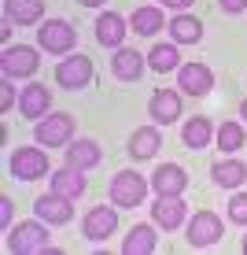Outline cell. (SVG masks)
<instances>
[{"label": "cell", "mask_w": 247, "mask_h": 255, "mask_svg": "<svg viewBox=\"0 0 247 255\" xmlns=\"http://www.w3.org/2000/svg\"><path fill=\"white\" fill-rule=\"evenodd\" d=\"M210 178H214L218 189H236V185H244V178H247V163L244 159L214 163V166H210Z\"/></svg>", "instance_id": "603a6c76"}, {"label": "cell", "mask_w": 247, "mask_h": 255, "mask_svg": "<svg viewBox=\"0 0 247 255\" xmlns=\"http://www.w3.org/2000/svg\"><path fill=\"white\" fill-rule=\"evenodd\" d=\"M240 119H244V122H247V100H244V104H240Z\"/></svg>", "instance_id": "d590c367"}, {"label": "cell", "mask_w": 247, "mask_h": 255, "mask_svg": "<svg viewBox=\"0 0 247 255\" xmlns=\"http://www.w3.org/2000/svg\"><path fill=\"white\" fill-rule=\"evenodd\" d=\"M129 26H133V33H140V37H152V33L163 30V7H152V4L137 7Z\"/></svg>", "instance_id": "d4e9b609"}, {"label": "cell", "mask_w": 247, "mask_h": 255, "mask_svg": "<svg viewBox=\"0 0 247 255\" xmlns=\"http://www.w3.org/2000/svg\"><path fill=\"white\" fill-rule=\"evenodd\" d=\"M229 218L240 222V226H247V192H236V196L229 200Z\"/></svg>", "instance_id": "f1b7e54d"}, {"label": "cell", "mask_w": 247, "mask_h": 255, "mask_svg": "<svg viewBox=\"0 0 247 255\" xmlns=\"http://www.w3.org/2000/svg\"><path fill=\"white\" fill-rule=\"evenodd\" d=\"M218 4H222V11L236 15V11H244V7H247V0H218Z\"/></svg>", "instance_id": "4dcf8cb0"}, {"label": "cell", "mask_w": 247, "mask_h": 255, "mask_svg": "<svg viewBox=\"0 0 247 255\" xmlns=\"http://www.w3.org/2000/svg\"><path fill=\"white\" fill-rule=\"evenodd\" d=\"M159 148H163V133H159V126L133 129V137H129V155H133V159H152Z\"/></svg>", "instance_id": "ffe728a7"}, {"label": "cell", "mask_w": 247, "mask_h": 255, "mask_svg": "<svg viewBox=\"0 0 247 255\" xmlns=\"http://www.w3.org/2000/svg\"><path fill=\"white\" fill-rule=\"evenodd\" d=\"M159 248V237H155V226L140 222L129 230V237L122 241V255H152Z\"/></svg>", "instance_id": "ac0fdd59"}, {"label": "cell", "mask_w": 247, "mask_h": 255, "mask_svg": "<svg viewBox=\"0 0 247 255\" xmlns=\"http://www.w3.org/2000/svg\"><path fill=\"white\" fill-rule=\"evenodd\" d=\"M118 230V207H92L89 215H85V222H82V233L89 237L92 244H100V241H107V237Z\"/></svg>", "instance_id": "9c48e42d"}, {"label": "cell", "mask_w": 247, "mask_h": 255, "mask_svg": "<svg viewBox=\"0 0 247 255\" xmlns=\"http://www.w3.org/2000/svg\"><path fill=\"white\" fill-rule=\"evenodd\" d=\"M82 174H85V170H74V166H63V170H56V174H52V192H59V196H67V200L85 196L89 181H85Z\"/></svg>", "instance_id": "d6986e66"}, {"label": "cell", "mask_w": 247, "mask_h": 255, "mask_svg": "<svg viewBox=\"0 0 247 255\" xmlns=\"http://www.w3.org/2000/svg\"><path fill=\"white\" fill-rule=\"evenodd\" d=\"M11 104H15V85L11 78H4L0 82V111H11Z\"/></svg>", "instance_id": "f546056e"}, {"label": "cell", "mask_w": 247, "mask_h": 255, "mask_svg": "<svg viewBox=\"0 0 247 255\" xmlns=\"http://www.w3.org/2000/svg\"><path fill=\"white\" fill-rule=\"evenodd\" d=\"M103 152L96 140H74V144L67 148V166H74V170H92V166H100Z\"/></svg>", "instance_id": "44dd1931"}, {"label": "cell", "mask_w": 247, "mask_h": 255, "mask_svg": "<svg viewBox=\"0 0 247 255\" xmlns=\"http://www.w3.org/2000/svg\"><path fill=\"white\" fill-rule=\"evenodd\" d=\"M7 252L15 255H41V252H56L48 244V222H19L7 233Z\"/></svg>", "instance_id": "6da1fadb"}, {"label": "cell", "mask_w": 247, "mask_h": 255, "mask_svg": "<svg viewBox=\"0 0 247 255\" xmlns=\"http://www.w3.org/2000/svg\"><path fill=\"white\" fill-rule=\"evenodd\" d=\"M218 148H222V152H240L244 148V122H222V126H218Z\"/></svg>", "instance_id": "83f0119b"}, {"label": "cell", "mask_w": 247, "mask_h": 255, "mask_svg": "<svg viewBox=\"0 0 247 255\" xmlns=\"http://www.w3.org/2000/svg\"><path fill=\"white\" fill-rule=\"evenodd\" d=\"M184 218H188V207L181 196H159L152 204V222L163 230H177V226H184Z\"/></svg>", "instance_id": "5bb4252c"}, {"label": "cell", "mask_w": 247, "mask_h": 255, "mask_svg": "<svg viewBox=\"0 0 247 255\" xmlns=\"http://www.w3.org/2000/svg\"><path fill=\"white\" fill-rule=\"evenodd\" d=\"M177 89H184L188 96H207L214 89V74L207 63H184L177 67Z\"/></svg>", "instance_id": "8fae6325"}, {"label": "cell", "mask_w": 247, "mask_h": 255, "mask_svg": "<svg viewBox=\"0 0 247 255\" xmlns=\"http://www.w3.org/2000/svg\"><path fill=\"white\" fill-rule=\"evenodd\" d=\"M152 189H155V196H184V189H188V174H184V166L163 163L152 174Z\"/></svg>", "instance_id": "7c38bea8"}, {"label": "cell", "mask_w": 247, "mask_h": 255, "mask_svg": "<svg viewBox=\"0 0 247 255\" xmlns=\"http://www.w3.org/2000/svg\"><path fill=\"white\" fill-rule=\"evenodd\" d=\"M170 37L177 41V45H196L203 37V26H199V19H192V15H173L170 19Z\"/></svg>", "instance_id": "484cf974"}, {"label": "cell", "mask_w": 247, "mask_h": 255, "mask_svg": "<svg viewBox=\"0 0 247 255\" xmlns=\"http://www.w3.org/2000/svg\"><path fill=\"white\" fill-rule=\"evenodd\" d=\"M148 59L140 56L137 48H114V59H111V74L118 78V82H137L140 74H144Z\"/></svg>", "instance_id": "9a60e30c"}, {"label": "cell", "mask_w": 247, "mask_h": 255, "mask_svg": "<svg viewBox=\"0 0 247 255\" xmlns=\"http://www.w3.org/2000/svg\"><path fill=\"white\" fill-rule=\"evenodd\" d=\"M37 45L45 52H52V56H70L78 45V30L63 19H45L37 30Z\"/></svg>", "instance_id": "7a4b0ae2"}, {"label": "cell", "mask_w": 247, "mask_h": 255, "mask_svg": "<svg viewBox=\"0 0 247 255\" xmlns=\"http://www.w3.org/2000/svg\"><path fill=\"white\" fill-rule=\"evenodd\" d=\"M4 15L19 26H33L45 15V0H4Z\"/></svg>", "instance_id": "7402d4cb"}, {"label": "cell", "mask_w": 247, "mask_h": 255, "mask_svg": "<svg viewBox=\"0 0 247 255\" xmlns=\"http://www.w3.org/2000/svg\"><path fill=\"white\" fill-rule=\"evenodd\" d=\"M48 108H52V93H48L41 82H30V85L19 93V111H22L26 119H45Z\"/></svg>", "instance_id": "2e32d148"}, {"label": "cell", "mask_w": 247, "mask_h": 255, "mask_svg": "<svg viewBox=\"0 0 247 255\" xmlns=\"http://www.w3.org/2000/svg\"><path fill=\"white\" fill-rule=\"evenodd\" d=\"M184 233H188V244L192 248H210V244L222 241V218L214 215V211H199V215H192V222L184 226Z\"/></svg>", "instance_id": "ba28073f"}, {"label": "cell", "mask_w": 247, "mask_h": 255, "mask_svg": "<svg viewBox=\"0 0 247 255\" xmlns=\"http://www.w3.org/2000/svg\"><path fill=\"white\" fill-rule=\"evenodd\" d=\"M7 170L19 181H37L52 174V163H48V152H41V148H15L11 159H7Z\"/></svg>", "instance_id": "3957f363"}, {"label": "cell", "mask_w": 247, "mask_h": 255, "mask_svg": "<svg viewBox=\"0 0 247 255\" xmlns=\"http://www.w3.org/2000/svg\"><path fill=\"white\" fill-rule=\"evenodd\" d=\"M0 37H4V41L11 37V19H7V15H4V22H0Z\"/></svg>", "instance_id": "836d02e7"}, {"label": "cell", "mask_w": 247, "mask_h": 255, "mask_svg": "<svg viewBox=\"0 0 247 255\" xmlns=\"http://www.w3.org/2000/svg\"><path fill=\"white\" fill-rule=\"evenodd\" d=\"M148 115H152L155 126H170V122H177L181 119V93L159 89L152 100H148Z\"/></svg>", "instance_id": "4fadbf2b"}, {"label": "cell", "mask_w": 247, "mask_h": 255, "mask_svg": "<svg viewBox=\"0 0 247 255\" xmlns=\"http://www.w3.org/2000/svg\"><path fill=\"white\" fill-rule=\"evenodd\" d=\"M7 222H11V200L0 196V226H7Z\"/></svg>", "instance_id": "1f68e13d"}, {"label": "cell", "mask_w": 247, "mask_h": 255, "mask_svg": "<svg viewBox=\"0 0 247 255\" xmlns=\"http://www.w3.org/2000/svg\"><path fill=\"white\" fill-rule=\"evenodd\" d=\"M78 4H85V7H100L103 0H78Z\"/></svg>", "instance_id": "e575fe53"}, {"label": "cell", "mask_w": 247, "mask_h": 255, "mask_svg": "<svg viewBox=\"0 0 247 255\" xmlns=\"http://www.w3.org/2000/svg\"><path fill=\"white\" fill-rule=\"evenodd\" d=\"M244 255H247V237H244Z\"/></svg>", "instance_id": "8d00e7d4"}, {"label": "cell", "mask_w": 247, "mask_h": 255, "mask_svg": "<svg viewBox=\"0 0 247 255\" xmlns=\"http://www.w3.org/2000/svg\"><path fill=\"white\" fill-rule=\"evenodd\" d=\"M37 67H41V59H37V48H30V45H7L4 48V56H0V70H4V78H30V74H37Z\"/></svg>", "instance_id": "52a82bcc"}, {"label": "cell", "mask_w": 247, "mask_h": 255, "mask_svg": "<svg viewBox=\"0 0 247 255\" xmlns=\"http://www.w3.org/2000/svg\"><path fill=\"white\" fill-rule=\"evenodd\" d=\"M126 19H122L118 11H103L100 19H96V41H100L103 48H122V41H126Z\"/></svg>", "instance_id": "e0dca14e"}, {"label": "cell", "mask_w": 247, "mask_h": 255, "mask_svg": "<svg viewBox=\"0 0 247 255\" xmlns=\"http://www.w3.org/2000/svg\"><path fill=\"white\" fill-rule=\"evenodd\" d=\"M33 211H37V218H45L48 226H67L70 218H74V200L59 196V192H48V196L33 200Z\"/></svg>", "instance_id": "30bf717a"}, {"label": "cell", "mask_w": 247, "mask_h": 255, "mask_svg": "<svg viewBox=\"0 0 247 255\" xmlns=\"http://www.w3.org/2000/svg\"><path fill=\"white\" fill-rule=\"evenodd\" d=\"M148 196V178H140L137 170H122L111 178V204L114 207H140Z\"/></svg>", "instance_id": "277c9868"}, {"label": "cell", "mask_w": 247, "mask_h": 255, "mask_svg": "<svg viewBox=\"0 0 247 255\" xmlns=\"http://www.w3.org/2000/svg\"><path fill=\"white\" fill-rule=\"evenodd\" d=\"M56 82L63 85V89L70 93H78V89H85V85L92 82V59L89 56H67V59H59V67H56Z\"/></svg>", "instance_id": "8992f818"}, {"label": "cell", "mask_w": 247, "mask_h": 255, "mask_svg": "<svg viewBox=\"0 0 247 255\" xmlns=\"http://www.w3.org/2000/svg\"><path fill=\"white\" fill-rule=\"evenodd\" d=\"M163 7H173V11H184V7H192V0H163Z\"/></svg>", "instance_id": "d6a6232c"}, {"label": "cell", "mask_w": 247, "mask_h": 255, "mask_svg": "<svg viewBox=\"0 0 247 255\" xmlns=\"http://www.w3.org/2000/svg\"><path fill=\"white\" fill-rule=\"evenodd\" d=\"M148 67L159 70V74H170V70H177V67H181L177 45H155L152 56H148Z\"/></svg>", "instance_id": "4316f807"}, {"label": "cell", "mask_w": 247, "mask_h": 255, "mask_svg": "<svg viewBox=\"0 0 247 255\" xmlns=\"http://www.w3.org/2000/svg\"><path fill=\"white\" fill-rule=\"evenodd\" d=\"M210 137H214V126H210V119H203V115L188 119L184 129H181V140L192 148V152H203V148L210 144Z\"/></svg>", "instance_id": "cb8c5ba5"}, {"label": "cell", "mask_w": 247, "mask_h": 255, "mask_svg": "<svg viewBox=\"0 0 247 255\" xmlns=\"http://www.w3.org/2000/svg\"><path fill=\"white\" fill-rule=\"evenodd\" d=\"M33 137L45 148H63V144H70V137H74V119H70L67 111H52V115H45L37 122Z\"/></svg>", "instance_id": "5b68a950"}]
</instances>
